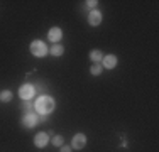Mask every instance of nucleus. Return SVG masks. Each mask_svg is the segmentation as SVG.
Here are the masks:
<instances>
[{"instance_id": "nucleus-17", "label": "nucleus", "mask_w": 159, "mask_h": 152, "mask_svg": "<svg viewBox=\"0 0 159 152\" xmlns=\"http://www.w3.org/2000/svg\"><path fill=\"white\" fill-rule=\"evenodd\" d=\"M61 152H71V147H68V145H61Z\"/></svg>"}, {"instance_id": "nucleus-13", "label": "nucleus", "mask_w": 159, "mask_h": 152, "mask_svg": "<svg viewBox=\"0 0 159 152\" xmlns=\"http://www.w3.org/2000/svg\"><path fill=\"white\" fill-rule=\"evenodd\" d=\"M10 98H12V93H10L9 90H5V91H2V93H0V100H2L3 103H9Z\"/></svg>"}, {"instance_id": "nucleus-12", "label": "nucleus", "mask_w": 159, "mask_h": 152, "mask_svg": "<svg viewBox=\"0 0 159 152\" xmlns=\"http://www.w3.org/2000/svg\"><path fill=\"white\" fill-rule=\"evenodd\" d=\"M20 108L24 110V112H31V110L34 108V103L31 100H22V105H20Z\"/></svg>"}, {"instance_id": "nucleus-10", "label": "nucleus", "mask_w": 159, "mask_h": 152, "mask_svg": "<svg viewBox=\"0 0 159 152\" xmlns=\"http://www.w3.org/2000/svg\"><path fill=\"white\" fill-rule=\"evenodd\" d=\"M90 59H92L93 63H98V61L103 59V54H102V51H98V49H93V51L90 52Z\"/></svg>"}, {"instance_id": "nucleus-9", "label": "nucleus", "mask_w": 159, "mask_h": 152, "mask_svg": "<svg viewBox=\"0 0 159 152\" xmlns=\"http://www.w3.org/2000/svg\"><path fill=\"white\" fill-rule=\"evenodd\" d=\"M102 22V14L98 12V10H92L88 15V24L90 25H98Z\"/></svg>"}, {"instance_id": "nucleus-8", "label": "nucleus", "mask_w": 159, "mask_h": 152, "mask_svg": "<svg viewBox=\"0 0 159 152\" xmlns=\"http://www.w3.org/2000/svg\"><path fill=\"white\" fill-rule=\"evenodd\" d=\"M103 66L102 68H107V69H112V68L117 66V58L113 54H108V56H103Z\"/></svg>"}, {"instance_id": "nucleus-7", "label": "nucleus", "mask_w": 159, "mask_h": 152, "mask_svg": "<svg viewBox=\"0 0 159 152\" xmlns=\"http://www.w3.org/2000/svg\"><path fill=\"white\" fill-rule=\"evenodd\" d=\"M85 144H86L85 134H76V135L73 137V147H75V149H83V147H85Z\"/></svg>"}, {"instance_id": "nucleus-11", "label": "nucleus", "mask_w": 159, "mask_h": 152, "mask_svg": "<svg viewBox=\"0 0 159 152\" xmlns=\"http://www.w3.org/2000/svg\"><path fill=\"white\" fill-rule=\"evenodd\" d=\"M63 52H64V47H63L61 44H54V46L51 47V54H52V56H61Z\"/></svg>"}, {"instance_id": "nucleus-2", "label": "nucleus", "mask_w": 159, "mask_h": 152, "mask_svg": "<svg viewBox=\"0 0 159 152\" xmlns=\"http://www.w3.org/2000/svg\"><path fill=\"white\" fill-rule=\"evenodd\" d=\"M31 52L37 58H44L48 54V47L43 41H32L31 42Z\"/></svg>"}, {"instance_id": "nucleus-3", "label": "nucleus", "mask_w": 159, "mask_h": 152, "mask_svg": "<svg viewBox=\"0 0 159 152\" xmlns=\"http://www.w3.org/2000/svg\"><path fill=\"white\" fill-rule=\"evenodd\" d=\"M36 123H37V115L36 113H25V115L22 117V125H24L25 128H32Z\"/></svg>"}, {"instance_id": "nucleus-5", "label": "nucleus", "mask_w": 159, "mask_h": 152, "mask_svg": "<svg viewBox=\"0 0 159 152\" xmlns=\"http://www.w3.org/2000/svg\"><path fill=\"white\" fill-rule=\"evenodd\" d=\"M48 139H49V135L48 134H44V132H39V134H36V137H34V145L36 147H44L48 144Z\"/></svg>"}, {"instance_id": "nucleus-16", "label": "nucleus", "mask_w": 159, "mask_h": 152, "mask_svg": "<svg viewBox=\"0 0 159 152\" xmlns=\"http://www.w3.org/2000/svg\"><path fill=\"white\" fill-rule=\"evenodd\" d=\"M86 5H88V7H92V9H93V7L97 5V0H88V2H86Z\"/></svg>"}, {"instance_id": "nucleus-15", "label": "nucleus", "mask_w": 159, "mask_h": 152, "mask_svg": "<svg viewBox=\"0 0 159 152\" xmlns=\"http://www.w3.org/2000/svg\"><path fill=\"white\" fill-rule=\"evenodd\" d=\"M52 144H54V145H56V147H61V145H63V144H64V139H63V137H61V135H56V137H54V139H52Z\"/></svg>"}, {"instance_id": "nucleus-4", "label": "nucleus", "mask_w": 159, "mask_h": 152, "mask_svg": "<svg viewBox=\"0 0 159 152\" xmlns=\"http://www.w3.org/2000/svg\"><path fill=\"white\" fill-rule=\"evenodd\" d=\"M19 95H20L22 100H29V98H32V95H34L32 85H22L20 90H19Z\"/></svg>"}, {"instance_id": "nucleus-18", "label": "nucleus", "mask_w": 159, "mask_h": 152, "mask_svg": "<svg viewBox=\"0 0 159 152\" xmlns=\"http://www.w3.org/2000/svg\"><path fill=\"white\" fill-rule=\"evenodd\" d=\"M37 120H41V122H46V120H48V115H39V117H37Z\"/></svg>"}, {"instance_id": "nucleus-1", "label": "nucleus", "mask_w": 159, "mask_h": 152, "mask_svg": "<svg viewBox=\"0 0 159 152\" xmlns=\"http://www.w3.org/2000/svg\"><path fill=\"white\" fill-rule=\"evenodd\" d=\"M54 100H52L51 96H48V95H43V96H39L36 100V103H34V108L39 112V115H49V113L54 110Z\"/></svg>"}, {"instance_id": "nucleus-6", "label": "nucleus", "mask_w": 159, "mask_h": 152, "mask_svg": "<svg viewBox=\"0 0 159 152\" xmlns=\"http://www.w3.org/2000/svg\"><path fill=\"white\" fill-rule=\"evenodd\" d=\"M48 37H49V41H51V42H58V41H61V37H63L61 29H59V27H52V29H49Z\"/></svg>"}, {"instance_id": "nucleus-14", "label": "nucleus", "mask_w": 159, "mask_h": 152, "mask_svg": "<svg viewBox=\"0 0 159 152\" xmlns=\"http://www.w3.org/2000/svg\"><path fill=\"white\" fill-rule=\"evenodd\" d=\"M90 73H92L93 76H98V74L102 73V64H98V63H95V64H93L92 68H90Z\"/></svg>"}]
</instances>
